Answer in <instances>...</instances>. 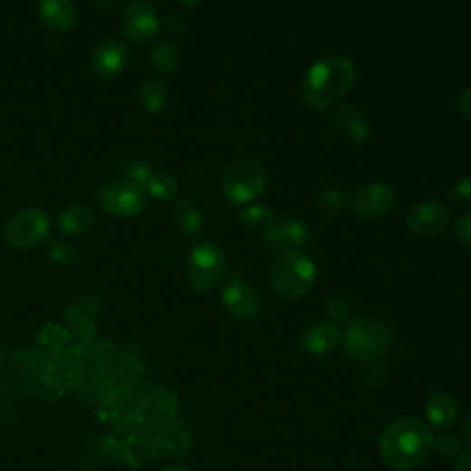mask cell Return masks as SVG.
I'll return each mask as SVG.
<instances>
[{"instance_id": "1", "label": "cell", "mask_w": 471, "mask_h": 471, "mask_svg": "<svg viewBox=\"0 0 471 471\" xmlns=\"http://www.w3.org/2000/svg\"><path fill=\"white\" fill-rule=\"evenodd\" d=\"M435 449L433 431L418 418L392 422L380 438L383 462L396 471H410L424 464Z\"/></svg>"}, {"instance_id": "2", "label": "cell", "mask_w": 471, "mask_h": 471, "mask_svg": "<svg viewBox=\"0 0 471 471\" xmlns=\"http://www.w3.org/2000/svg\"><path fill=\"white\" fill-rule=\"evenodd\" d=\"M356 80V65L346 55H330L313 63L306 72L301 94L303 100L315 109L335 107Z\"/></svg>"}, {"instance_id": "3", "label": "cell", "mask_w": 471, "mask_h": 471, "mask_svg": "<svg viewBox=\"0 0 471 471\" xmlns=\"http://www.w3.org/2000/svg\"><path fill=\"white\" fill-rule=\"evenodd\" d=\"M317 280V265L303 249L282 253L271 267V285L282 299L297 301L306 297Z\"/></svg>"}, {"instance_id": "4", "label": "cell", "mask_w": 471, "mask_h": 471, "mask_svg": "<svg viewBox=\"0 0 471 471\" xmlns=\"http://www.w3.org/2000/svg\"><path fill=\"white\" fill-rule=\"evenodd\" d=\"M390 346V330L385 322L361 317L348 322L344 330V348L348 356L356 361L367 363L383 358Z\"/></svg>"}, {"instance_id": "5", "label": "cell", "mask_w": 471, "mask_h": 471, "mask_svg": "<svg viewBox=\"0 0 471 471\" xmlns=\"http://www.w3.org/2000/svg\"><path fill=\"white\" fill-rule=\"evenodd\" d=\"M267 187L265 166L255 159H240L232 162L221 179L225 197L238 207L251 205Z\"/></svg>"}, {"instance_id": "6", "label": "cell", "mask_w": 471, "mask_h": 471, "mask_svg": "<svg viewBox=\"0 0 471 471\" xmlns=\"http://www.w3.org/2000/svg\"><path fill=\"white\" fill-rule=\"evenodd\" d=\"M226 273V256L216 244H197L188 258L187 276L197 294L212 293Z\"/></svg>"}, {"instance_id": "7", "label": "cell", "mask_w": 471, "mask_h": 471, "mask_svg": "<svg viewBox=\"0 0 471 471\" xmlns=\"http://www.w3.org/2000/svg\"><path fill=\"white\" fill-rule=\"evenodd\" d=\"M50 234V219L39 208L17 212L5 225V240L10 247L28 251L41 245Z\"/></svg>"}, {"instance_id": "8", "label": "cell", "mask_w": 471, "mask_h": 471, "mask_svg": "<svg viewBox=\"0 0 471 471\" xmlns=\"http://www.w3.org/2000/svg\"><path fill=\"white\" fill-rule=\"evenodd\" d=\"M98 203L109 216L130 219L142 214L148 192L131 181H111L100 188Z\"/></svg>"}, {"instance_id": "9", "label": "cell", "mask_w": 471, "mask_h": 471, "mask_svg": "<svg viewBox=\"0 0 471 471\" xmlns=\"http://www.w3.org/2000/svg\"><path fill=\"white\" fill-rule=\"evenodd\" d=\"M221 303L225 312L238 321L255 319L262 308V299L258 291L240 274L238 269L230 274L228 284L223 287Z\"/></svg>"}, {"instance_id": "10", "label": "cell", "mask_w": 471, "mask_h": 471, "mask_svg": "<svg viewBox=\"0 0 471 471\" xmlns=\"http://www.w3.org/2000/svg\"><path fill=\"white\" fill-rule=\"evenodd\" d=\"M449 212L442 203L424 201L407 212V226L420 238H437L449 228Z\"/></svg>"}, {"instance_id": "11", "label": "cell", "mask_w": 471, "mask_h": 471, "mask_svg": "<svg viewBox=\"0 0 471 471\" xmlns=\"http://www.w3.org/2000/svg\"><path fill=\"white\" fill-rule=\"evenodd\" d=\"M122 28L133 43L146 44L159 34L160 19L148 0H133L122 15Z\"/></svg>"}, {"instance_id": "12", "label": "cell", "mask_w": 471, "mask_h": 471, "mask_svg": "<svg viewBox=\"0 0 471 471\" xmlns=\"http://www.w3.org/2000/svg\"><path fill=\"white\" fill-rule=\"evenodd\" d=\"M396 201V192L390 185L376 181L361 187L351 197V207L361 217H381Z\"/></svg>"}, {"instance_id": "13", "label": "cell", "mask_w": 471, "mask_h": 471, "mask_svg": "<svg viewBox=\"0 0 471 471\" xmlns=\"http://www.w3.org/2000/svg\"><path fill=\"white\" fill-rule=\"evenodd\" d=\"M130 63V50L118 39H107L96 46L91 57L92 71L105 80L122 74Z\"/></svg>"}, {"instance_id": "14", "label": "cell", "mask_w": 471, "mask_h": 471, "mask_svg": "<svg viewBox=\"0 0 471 471\" xmlns=\"http://www.w3.org/2000/svg\"><path fill=\"white\" fill-rule=\"evenodd\" d=\"M264 238L271 251L285 253L291 249H303L310 240V230L301 219L289 217L276 221L271 228H267L264 232Z\"/></svg>"}, {"instance_id": "15", "label": "cell", "mask_w": 471, "mask_h": 471, "mask_svg": "<svg viewBox=\"0 0 471 471\" xmlns=\"http://www.w3.org/2000/svg\"><path fill=\"white\" fill-rule=\"evenodd\" d=\"M332 126L341 139L350 144H365L370 137V126L363 112L353 105H341L332 114Z\"/></svg>"}, {"instance_id": "16", "label": "cell", "mask_w": 471, "mask_h": 471, "mask_svg": "<svg viewBox=\"0 0 471 471\" xmlns=\"http://www.w3.org/2000/svg\"><path fill=\"white\" fill-rule=\"evenodd\" d=\"M39 17L53 32H69L78 17L74 0H39Z\"/></svg>"}, {"instance_id": "17", "label": "cell", "mask_w": 471, "mask_h": 471, "mask_svg": "<svg viewBox=\"0 0 471 471\" xmlns=\"http://www.w3.org/2000/svg\"><path fill=\"white\" fill-rule=\"evenodd\" d=\"M341 342V330L332 321H321L306 328L303 333V346L313 353V356H324V353L335 350Z\"/></svg>"}, {"instance_id": "18", "label": "cell", "mask_w": 471, "mask_h": 471, "mask_svg": "<svg viewBox=\"0 0 471 471\" xmlns=\"http://www.w3.org/2000/svg\"><path fill=\"white\" fill-rule=\"evenodd\" d=\"M426 417L435 429H447L457 420V403L446 392H435L426 401Z\"/></svg>"}, {"instance_id": "19", "label": "cell", "mask_w": 471, "mask_h": 471, "mask_svg": "<svg viewBox=\"0 0 471 471\" xmlns=\"http://www.w3.org/2000/svg\"><path fill=\"white\" fill-rule=\"evenodd\" d=\"M57 225L59 230L69 236H82L89 232L94 225V212L82 203H74L62 210V214L57 216Z\"/></svg>"}, {"instance_id": "20", "label": "cell", "mask_w": 471, "mask_h": 471, "mask_svg": "<svg viewBox=\"0 0 471 471\" xmlns=\"http://www.w3.org/2000/svg\"><path fill=\"white\" fill-rule=\"evenodd\" d=\"M173 221L177 228H179V232L185 234L187 238H197L203 228L201 210L188 197L177 199L173 207Z\"/></svg>"}, {"instance_id": "21", "label": "cell", "mask_w": 471, "mask_h": 471, "mask_svg": "<svg viewBox=\"0 0 471 471\" xmlns=\"http://www.w3.org/2000/svg\"><path fill=\"white\" fill-rule=\"evenodd\" d=\"M168 94H169V89H168L166 82L160 80V78H151V80L142 83L139 98H140L142 107L148 112L155 114V112H160L164 109V105L168 101Z\"/></svg>"}, {"instance_id": "22", "label": "cell", "mask_w": 471, "mask_h": 471, "mask_svg": "<svg viewBox=\"0 0 471 471\" xmlns=\"http://www.w3.org/2000/svg\"><path fill=\"white\" fill-rule=\"evenodd\" d=\"M238 219L244 226L251 230H260L262 234L278 221L274 210L269 208L267 205H249L240 212Z\"/></svg>"}, {"instance_id": "23", "label": "cell", "mask_w": 471, "mask_h": 471, "mask_svg": "<svg viewBox=\"0 0 471 471\" xmlns=\"http://www.w3.org/2000/svg\"><path fill=\"white\" fill-rule=\"evenodd\" d=\"M146 192L157 201H169L179 192V181L168 171H155L146 187Z\"/></svg>"}, {"instance_id": "24", "label": "cell", "mask_w": 471, "mask_h": 471, "mask_svg": "<svg viewBox=\"0 0 471 471\" xmlns=\"http://www.w3.org/2000/svg\"><path fill=\"white\" fill-rule=\"evenodd\" d=\"M151 67L160 74H169L179 65V53L169 43H159L151 50Z\"/></svg>"}, {"instance_id": "25", "label": "cell", "mask_w": 471, "mask_h": 471, "mask_svg": "<svg viewBox=\"0 0 471 471\" xmlns=\"http://www.w3.org/2000/svg\"><path fill=\"white\" fill-rule=\"evenodd\" d=\"M348 205H350L348 196L342 194L341 190H326L317 199L319 210L326 216H341L348 208Z\"/></svg>"}, {"instance_id": "26", "label": "cell", "mask_w": 471, "mask_h": 471, "mask_svg": "<svg viewBox=\"0 0 471 471\" xmlns=\"http://www.w3.org/2000/svg\"><path fill=\"white\" fill-rule=\"evenodd\" d=\"M48 255L52 258L53 264L57 265H72L78 258V251L74 249V245H71L65 240H55L50 244Z\"/></svg>"}, {"instance_id": "27", "label": "cell", "mask_w": 471, "mask_h": 471, "mask_svg": "<svg viewBox=\"0 0 471 471\" xmlns=\"http://www.w3.org/2000/svg\"><path fill=\"white\" fill-rule=\"evenodd\" d=\"M449 201L457 207L471 205V175L460 177L449 190Z\"/></svg>"}, {"instance_id": "28", "label": "cell", "mask_w": 471, "mask_h": 471, "mask_svg": "<svg viewBox=\"0 0 471 471\" xmlns=\"http://www.w3.org/2000/svg\"><path fill=\"white\" fill-rule=\"evenodd\" d=\"M126 173H128V177H130L128 181H131V183H135V185H139V187H142V188L146 190V187H148V183H149V179H151V175H153L155 171H153V168H151L149 164L140 162V160H135V162H130Z\"/></svg>"}, {"instance_id": "29", "label": "cell", "mask_w": 471, "mask_h": 471, "mask_svg": "<svg viewBox=\"0 0 471 471\" xmlns=\"http://www.w3.org/2000/svg\"><path fill=\"white\" fill-rule=\"evenodd\" d=\"M326 313L337 322L351 321V306L341 297H332L326 301Z\"/></svg>"}, {"instance_id": "30", "label": "cell", "mask_w": 471, "mask_h": 471, "mask_svg": "<svg viewBox=\"0 0 471 471\" xmlns=\"http://www.w3.org/2000/svg\"><path fill=\"white\" fill-rule=\"evenodd\" d=\"M435 449L444 457H455L460 453V442L453 435H442L435 438Z\"/></svg>"}, {"instance_id": "31", "label": "cell", "mask_w": 471, "mask_h": 471, "mask_svg": "<svg viewBox=\"0 0 471 471\" xmlns=\"http://www.w3.org/2000/svg\"><path fill=\"white\" fill-rule=\"evenodd\" d=\"M455 234L464 247L471 249V212L458 217L455 225Z\"/></svg>"}, {"instance_id": "32", "label": "cell", "mask_w": 471, "mask_h": 471, "mask_svg": "<svg viewBox=\"0 0 471 471\" xmlns=\"http://www.w3.org/2000/svg\"><path fill=\"white\" fill-rule=\"evenodd\" d=\"M457 109L462 116L471 118V87H467L466 91H462L457 98Z\"/></svg>"}, {"instance_id": "33", "label": "cell", "mask_w": 471, "mask_h": 471, "mask_svg": "<svg viewBox=\"0 0 471 471\" xmlns=\"http://www.w3.org/2000/svg\"><path fill=\"white\" fill-rule=\"evenodd\" d=\"M455 471H471V447L462 449L455 460Z\"/></svg>"}, {"instance_id": "34", "label": "cell", "mask_w": 471, "mask_h": 471, "mask_svg": "<svg viewBox=\"0 0 471 471\" xmlns=\"http://www.w3.org/2000/svg\"><path fill=\"white\" fill-rule=\"evenodd\" d=\"M116 3H120V0H98V5L101 6V8H105V10H111V8H114V5Z\"/></svg>"}, {"instance_id": "35", "label": "cell", "mask_w": 471, "mask_h": 471, "mask_svg": "<svg viewBox=\"0 0 471 471\" xmlns=\"http://www.w3.org/2000/svg\"><path fill=\"white\" fill-rule=\"evenodd\" d=\"M177 3L187 5V6H196V5H199V3H201V0H177Z\"/></svg>"}, {"instance_id": "36", "label": "cell", "mask_w": 471, "mask_h": 471, "mask_svg": "<svg viewBox=\"0 0 471 471\" xmlns=\"http://www.w3.org/2000/svg\"><path fill=\"white\" fill-rule=\"evenodd\" d=\"M466 435H467V438L471 440V417H469L467 422H466Z\"/></svg>"}, {"instance_id": "37", "label": "cell", "mask_w": 471, "mask_h": 471, "mask_svg": "<svg viewBox=\"0 0 471 471\" xmlns=\"http://www.w3.org/2000/svg\"><path fill=\"white\" fill-rule=\"evenodd\" d=\"M164 471H188V469H185V467H168Z\"/></svg>"}]
</instances>
